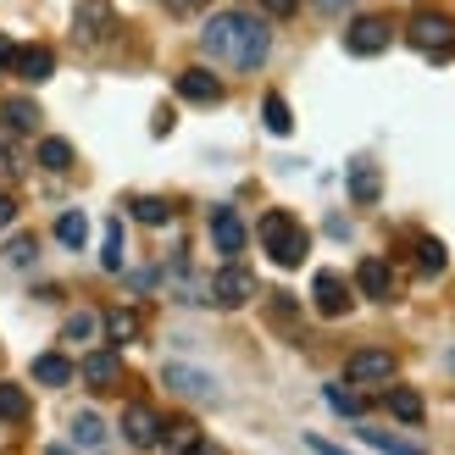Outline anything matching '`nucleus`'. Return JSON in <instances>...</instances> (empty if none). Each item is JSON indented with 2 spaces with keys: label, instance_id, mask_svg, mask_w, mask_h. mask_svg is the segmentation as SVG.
Instances as JSON below:
<instances>
[{
  "label": "nucleus",
  "instance_id": "obj_1",
  "mask_svg": "<svg viewBox=\"0 0 455 455\" xmlns=\"http://www.w3.org/2000/svg\"><path fill=\"white\" fill-rule=\"evenodd\" d=\"M200 44L206 56L222 61V67H239V73H256L272 51V34L256 12H217L206 28H200Z\"/></svg>",
  "mask_w": 455,
  "mask_h": 455
},
{
  "label": "nucleus",
  "instance_id": "obj_2",
  "mask_svg": "<svg viewBox=\"0 0 455 455\" xmlns=\"http://www.w3.org/2000/svg\"><path fill=\"white\" fill-rule=\"evenodd\" d=\"M261 244H267V256L278 261V267H300V261L311 256L306 228L294 222L289 212H267V217H261Z\"/></svg>",
  "mask_w": 455,
  "mask_h": 455
},
{
  "label": "nucleus",
  "instance_id": "obj_3",
  "mask_svg": "<svg viewBox=\"0 0 455 455\" xmlns=\"http://www.w3.org/2000/svg\"><path fill=\"white\" fill-rule=\"evenodd\" d=\"M405 39H411L427 61H450L455 56V22L444 12H417L411 28H405Z\"/></svg>",
  "mask_w": 455,
  "mask_h": 455
},
{
  "label": "nucleus",
  "instance_id": "obj_4",
  "mask_svg": "<svg viewBox=\"0 0 455 455\" xmlns=\"http://www.w3.org/2000/svg\"><path fill=\"white\" fill-rule=\"evenodd\" d=\"M256 300V278L234 261V267H222L217 278H212V306H222V311H239V306H250Z\"/></svg>",
  "mask_w": 455,
  "mask_h": 455
},
{
  "label": "nucleus",
  "instance_id": "obj_5",
  "mask_svg": "<svg viewBox=\"0 0 455 455\" xmlns=\"http://www.w3.org/2000/svg\"><path fill=\"white\" fill-rule=\"evenodd\" d=\"M389 39H395L389 17H355L350 34H345V51L350 56H378V51H389Z\"/></svg>",
  "mask_w": 455,
  "mask_h": 455
},
{
  "label": "nucleus",
  "instance_id": "obj_6",
  "mask_svg": "<svg viewBox=\"0 0 455 455\" xmlns=\"http://www.w3.org/2000/svg\"><path fill=\"white\" fill-rule=\"evenodd\" d=\"M162 383H167V389L172 395H184V400H217V378L212 372H200V367H184V361H172V367L162 372Z\"/></svg>",
  "mask_w": 455,
  "mask_h": 455
},
{
  "label": "nucleus",
  "instance_id": "obj_7",
  "mask_svg": "<svg viewBox=\"0 0 455 455\" xmlns=\"http://www.w3.org/2000/svg\"><path fill=\"white\" fill-rule=\"evenodd\" d=\"M355 283H361V294H367V300H378V306H389L395 294H400V283H395V272H389V261L383 256H367L355 267Z\"/></svg>",
  "mask_w": 455,
  "mask_h": 455
},
{
  "label": "nucleus",
  "instance_id": "obj_8",
  "mask_svg": "<svg viewBox=\"0 0 455 455\" xmlns=\"http://www.w3.org/2000/svg\"><path fill=\"white\" fill-rule=\"evenodd\" d=\"M123 439L133 450H156V444H162V417H156L150 405H128V411H123Z\"/></svg>",
  "mask_w": 455,
  "mask_h": 455
},
{
  "label": "nucleus",
  "instance_id": "obj_9",
  "mask_svg": "<svg viewBox=\"0 0 455 455\" xmlns=\"http://www.w3.org/2000/svg\"><path fill=\"white\" fill-rule=\"evenodd\" d=\"M178 95L195 100V106H217L222 100V78L212 67H184V73H178Z\"/></svg>",
  "mask_w": 455,
  "mask_h": 455
},
{
  "label": "nucleus",
  "instance_id": "obj_10",
  "mask_svg": "<svg viewBox=\"0 0 455 455\" xmlns=\"http://www.w3.org/2000/svg\"><path fill=\"white\" fill-rule=\"evenodd\" d=\"M111 22H117V17H111L106 0H84L78 17H73V34H78V44H100L111 34Z\"/></svg>",
  "mask_w": 455,
  "mask_h": 455
},
{
  "label": "nucleus",
  "instance_id": "obj_11",
  "mask_svg": "<svg viewBox=\"0 0 455 455\" xmlns=\"http://www.w3.org/2000/svg\"><path fill=\"white\" fill-rule=\"evenodd\" d=\"M345 372H350V383H389L395 378V350H355Z\"/></svg>",
  "mask_w": 455,
  "mask_h": 455
},
{
  "label": "nucleus",
  "instance_id": "obj_12",
  "mask_svg": "<svg viewBox=\"0 0 455 455\" xmlns=\"http://www.w3.org/2000/svg\"><path fill=\"white\" fill-rule=\"evenodd\" d=\"M311 300H316V311H323V316H345L350 311V283L339 278V272H316Z\"/></svg>",
  "mask_w": 455,
  "mask_h": 455
},
{
  "label": "nucleus",
  "instance_id": "obj_13",
  "mask_svg": "<svg viewBox=\"0 0 455 455\" xmlns=\"http://www.w3.org/2000/svg\"><path fill=\"white\" fill-rule=\"evenodd\" d=\"M12 67H17V78H22V84H44V78L56 73V56H51V44H22Z\"/></svg>",
  "mask_w": 455,
  "mask_h": 455
},
{
  "label": "nucleus",
  "instance_id": "obj_14",
  "mask_svg": "<svg viewBox=\"0 0 455 455\" xmlns=\"http://www.w3.org/2000/svg\"><path fill=\"white\" fill-rule=\"evenodd\" d=\"M84 383L89 389H111V383H123V361H117V350H95L84 361Z\"/></svg>",
  "mask_w": 455,
  "mask_h": 455
},
{
  "label": "nucleus",
  "instance_id": "obj_15",
  "mask_svg": "<svg viewBox=\"0 0 455 455\" xmlns=\"http://www.w3.org/2000/svg\"><path fill=\"white\" fill-rule=\"evenodd\" d=\"M212 239H217V250L222 256H239L244 250V222H239V212H212Z\"/></svg>",
  "mask_w": 455,
  "mask_h": 455
},
{
  "label": "nucleus",
  "instance_id": "obj_16",
  "mask_svg": "<svg viewBox=\"0 0 455 455\" xmlns=\"http://www.w3.org/2000/svg\"><path fill=\"white\" fill-rule=\"evenodd\" d=\"M378 195H383V172L372 162H355L350 167V200H355V206H372Z\"/></svg>",
  "mask_w": 455,
  "mask_h": 455
},
{
  "label": "nucleus",
  "instance_id": "obj_17",
  "mask_svg": "<svg viewBox=\"0 0 455 455\" xmlns=\"http://www.w3.org/2000/svg\"><path fill=\"white\" fill-rule=\"evenodd\" d=\"M100 328H106L111 345H133V339H140V311H133V306H117V311L100 316Z\"/></svg>",
  "mask_w": 455,
  "mask_h": 455
},
{
  "label": "nucleus",
  "instance_id": "obj_18",
  "mask_svg": "<svg viewBox=\"0 0 455 455\" xmlns=\"http://www.w3.org/2000/svg\"><path fill=\"white\" fill-rule=\"evenodd\" d=\"M0 128H12V133H34L39 128V106L34 100H0Z\"/></svg>",
  "mask_w": 455,
  "mask_h": 455
},
{
  "label": "nucleus",
  "instance_id": "obj_19",
  "mask_svg": "<svg viewBox=\"0 0 455 455\" xmlns=\"http://www.w3.org/2000/svg\"><path fill=\"white\" fill-rule=\"evenodd\" d=\"M73 372H78V367H73L67 355H56V350H51V355H34V378L51 383V389H67V383H73Z\"/></svg>",
  "mask_w": 455,
  "mask_h": 455
},
{
  "label": "nucleus",
  "instance_id": "obj_20",
  "mask_svg": "<svg viewBox=\"0 0 455 455\" xmlns=\"http://www.w3.org/2000/svg\"><path fill=\"white\" fill-rule=\"evenodd\" d=\"M128 212L140 217V222H150V228H162V222L172 217V200H162V195H133V200H128Z\"/></svg>",
  "mask_w": 455,
  "mask_h": 455
},
{
  "label": "nucleus",
  "instance_id": "obj_21",
  "mask_svg": "<svg viewBox=\"0 0 455 455\" xmlns=\"http://www.w3.org/2000/svg\"><path fill=\"white\" fill-rule=\"evenodd\" d=\"M261 117H267V133H278V140L294 128V111H289L283 95H267V100H261Z\"/></svg>",
  "mask_w": 455,
  "mask_h": 455
},
{
  "label": "nucleus",
  "instance_id": "obj_22",
  "mask_svg": "<svg viewBox=\"0 0 455 455\" xmlns=\"http://www.w3.org/2000/svg\"><path fill=\"white\" fill-rule=\"evenodd\" d=\"M383 405H389L400 422H422V395L417 389H389V395H383Z\"/></svg>",
  "mask_w": 455,
  "mask_h": 455
},
{
  "label": "nucleus",
  "instance_id": "obj_23",
  "mask_svg": "<svg viewBox=\"0 0 455 455\" xmlns=\"http://www.w3.org/2000/svg\"><path fill=\"white\" fill-rule=\"evenodd\" d=\"M0 422H28V395L17 383H0Z\"/></svg>",
  "mask_w": 455,
  "mask_h": 455
},
{
  "label": "nucleus",
  "instance_id": "obj_24",
  "mask_svg": "<svg viewBox=\"0 0 455 455\" xmlns=\"http://www.w3.org/2000/svg\"><path fill=\"white\" fill-rule=\"evenodd\" d=\"M56 239H61L67 250H78V244L89 239V222H84V212H61V217H56Z\"/></svg>",
  "mask_w": 455,
  "mask_h": 455
},
{
  "label": "nucleus",
  "instance_id": "obj_25",
  "mask_svg": "<svg viewBox=\"0 0 455 455\" xmlns=\"http://www.w3.org/2000/svg\"><path fill=\"white\" fill-rule=\"evenodd\" d=\"M100 439H106V422H100L95 411H78V417H73V444H84V450H95Z\"/></svg>",
  "mask_w": 455,
  "mask_h": 455
},
{
  "label": "nucleus",
  "instance_id": "obj_26",
  "mask_svg": "<svg viewBox=\"0 0 455 455\" xmlns=\"http://www.w3.org/2000/svg\"><path fill=\"white\" fill-rule=\"evenodd\" d=\"M100 267H106V272H123V222H106V239H100Z\"/></svg>",
  "mask_w": 455,
  "mask_h": 455
},
{
  "label": "nucleus",
  "instance_id": "obj_27",
  "mask_svg": "<svg viewBox=\"0 0 455 455\" xmlns=\"http://www.w3.org/2000/svg\"><path fill=\"white\" fill-rule=\"evenodd\" d=\"M39 167L67 172V167H73V145H67V140H39Z\"/></svg>",
  "mask_w": 455,
  "mask_h": 455
},
{
  "label": "nucleus",
  "instance_id": "obj_28",
  "mask_svg": "<svg viewBox=\"0 0 455 455\" xmlns=\"http://www.w3.org/2000/svg\"><path fill=\"white\" fill-rule=\"evenodd\" d=\"M444 261H450V250H444L439 239H417V272H427V278H434V272H444Z\"/></svg>",
  "mask_w": 455,
  "mask_h": 455
},
{
  "label": "nucleus",
  "instance_id": "obj_29",
  "mask_svg": "<svg viewBox=\"0 0 455 455\" xmlns=\"http://www.w3.org/2000/svg\"><path fill=\"white\" fill-rule=\"evenodd\" d=\"M328 405L339 417H361V411H367V400H361L355 389H345V383H328Z\"/></svg>",
  "mask_w": 455,
  "mask_h": 455
},
{
  "label": "nucleus",
  "instance_id": "obj_30",
  "mask_svg": "<svg viewBox=\"0 0 455 455\" xmlns=\"http://www.w3.org/2000/svg\"><path fill=\"white\" fill-rule=\"evenodd\" d=\"M95 333H100V316L95 311H73V316H67V339H73V345H89Z\"/></svg>",
  "mask_w": 455,
  "mask_h": 455
},
{
  "label": "nucleus",
  "instance_id": "obj_31",
  "mask_svg": "<svg viewBox=\"0 0 455 455\" xmlns=\"http://www.w3.org/2000/svg\"><path fill=\"white\" fill-rule=\"evenodd\" d=\"M195 439H200V434H195V422H162V444H167L172 455H184Z\"/></svg>",
  "mask_w": 455,
  "mask_h": 455
},
{
  "label": "nucleus",
  "instance_id": "obj_32",
  "mask_svg": "<svg viewBox=\"0 0 455 455\" xmlns=\"http://www.w3.org/2000/svg\"><path fill=\"white\" fill-rule=\"evenodd\" d=\"M361 439H367L372 450H383V455H422V450H411V444H400L395 434H378V427H361Z\"/></svg>",
  "mask_w": 455,
  "mask_h": 455
},
{
  "label": "nucleus",
  "instance_id": "obj_33",
  "mask_svg": "<svg viewBox=\"0 0 455 455\" xmlns=\"http://www.w3.org/2000/svg\"><path fill=\"white\" fill-rule=\"evenodd\" d=\"M6 261H12V267H28V261H34V239H17V244L6 250Z\"/></svg>",
  "mask_w": 455,
  "mask_h": 455
},
{
  "label": "nucleus",
  "instance_id": "obj_34",
  "mask_svg": "<svg viewBox=\"0 0 455 455\" xmlns=\"http://www.w3.org/2000/svg\"><path fill=\"white\" fill-rule=\"evenodd\" d=\"M311 6H316V12H323V17H345V12L355 6V0H311Z\"/></svg>",
  "mask_w": 455,
  "mask_h": 455
},
{
  "label": "nucleus",
  "instance_id": "obj_35",
  "mask_svg": "<svg viewBox=\"0 0 455 455\" xmlns=\"http://www.w3.org/2000/svg\"><path fill=\"white\" fill-rule=\"evenodd\" d=\"M261 6H267L272 17H294V6H300V0H261Z\"/></svg>",
  "mask_w": 455,
  "mask_h": 455
},
{
  "label": "nucleus",
  "instance_id": "obj_36",
  "mask_svg": "<svg viewBox=\"0 0 455 455\" xmlns=\"http://www.w3.org/2000/svg\"><path fill=\"white\" fill-rule=\"evenodd\" d=\"M306 444H311V450H316V455H350V450H339V444H328V439H323V434H311V439H306Z\"/></svg>",
  "mask_w": 455,
  "mask_h": 455
},
{
  "label": "nucleus",
  "instance_id": "obj_37",
  "mask_svg": "<svg viewBox=\"0 0 455 455\" xmlns=\"http://www.w3.org/2000/svg\"><path fill=\"white\" fill-rule=\"evenodd\" d=\"M184 455H228V450H222V444H212V439H195Z\"/></svg>",
  "mask_w": 455,
  "mask_h": 455
},
{
  "label": "nucleus",
  "instance_id": "obj_38",
  "mask_svg": "<svg viewBox=\"0 0 455 455\" xmlns=\"http://www.w3.org/2000/svg\"><path fill=\"white\" fill-rule=\"evenodd\" d=\"M162 6H167V12H200L206 0H162Z\"/></svg>",
  "mask_w": 455,
  "mask_h": 455
},
{
  "label": "nucleus",
  "instance_id": "obj_39",
  "mask_svg": "<svg viewBox=\"0 0 455 455\" xmlns=\"http://www.w3.org/2000/svg\"><path fill=\"white\" fill-rule=\"evenodd\" d=\"M12 217H17V206H12V195H0V228H12Z\"/></svg>",
  "mask_w": 455,
  "mask_h": 455
},
{
  "label": "nucleus",
  "instance_id": "obj_40",
  "mask_svg": "<svg viewBox=\"0 0 455 455\" xmlns=\"http://www.w3.org/2000/svg\"><path fill=\"white\" fill-rule=\"evenodd\" d=\"M12 61H17V44H12V39H0V67H12Z\"/></svg>",
  "mask_w": 455,
  "mask_h": 455
},
{
  "label": "nucleus",
  "instance_id": "obj_41",
  "mask_svg": "<svg viewBox=\"0 0 455 455\" xmlns=\"http://www.w3.org/2000/svg\"><path fill=\"white\" fill-rule=\"evenodd\" d=\"M44 455H73V450H67V444H51V450H44Z\"/></svg>",
  "mask_w": 455,
  "mask_h": 455
},
{
  "label": "nucleus",
  "instance_id": "obj_42",
  "mask_svg": "<svg viewBox=\"0 0 455 455\" xmlns=\"http://www.w3.org/2000/svg\"><path fill=\"white\" fill-rule=\"evenodd\" d=\"M450 367H455V355H450Z\"/></svg>",
  "mask_w": 455,
  "mask_h": 455
}]
</instances>
